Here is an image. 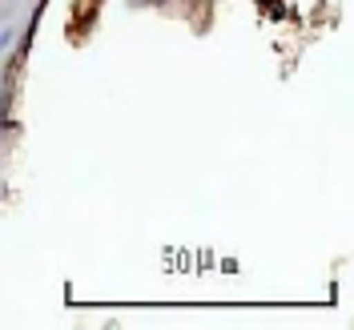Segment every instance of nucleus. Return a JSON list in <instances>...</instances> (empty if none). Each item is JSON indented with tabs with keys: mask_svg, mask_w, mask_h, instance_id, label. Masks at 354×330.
Returning a JSON list of instances; mask_svg holds the SVG:
<instances>
[{
	"mask_svg": "<svg viewBox=\"0 0 354 330\" xmlns=\"http://www.w3.org/2000/svg\"><path fill=\"white\" fill-rule=\"evenodd\" d=\"M12 41H17V28H4V33H0V53H8Z\"/></svg>",
	"mask_w": 354,
	"mask_h": 330,
	"instance_id": "nucleus-1",
	"label": "nucleus"
}]
</instances>
